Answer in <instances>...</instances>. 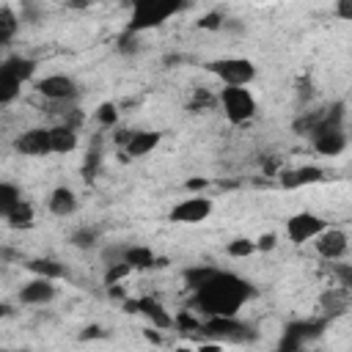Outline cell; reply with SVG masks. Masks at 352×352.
Listing matches in <instances>:
<instances>
[{
    "mask_svg": "<svg viewBox=\"0 0 352 352\" xmlns=\"http://www.w3.org/2000/svg\"><path fill=\"white\" fill-rule=\"evenodd\" d=\"M135 270L129 261H116V264H107L104 270V286H118L124 278H129Z\"/></svg>",
    "mask_w": 352,
    "mask_h": 352,
    "instance_id": "cell-28",
    "label": "cell"
},
{
    "mask_svg": "<svg viewBox=\"0 0 352 352\" xmlns=\"http://www.w3.org/2000/svg\"><path fill=\"white\" fill-rule=\"evenodd\" d=\"M96 242H99V231H96V228H88V226L72 231V236H69V245H74V248H80V250L96 248Z\"/></svg>",
    "mask_w": 352,
    "mask_h": 352,
    "instance_id": "cell-26",
    "label": "cell"
},
{
    "mask_svg": "<svg viewBox=\"0 0 352 352\" xmlns=\"http://www.w3.org/2000/svg\"><path fill=\"white\" fill-rule=\"evenodd\" d=\"M220 267H206V264H195V267H187L184 272H182V278H184V283L195 292V289H201L214 272H217Z\"/></svg>",
    "mask_w": 352,
    "mask_h": 352,
    "instance_id": "cell-23",
    "label": "cell"
},
{
    "mask_svg": "<svg viewBox=\"0 0 352 352\" xmlns=\"http://www.w3.org/2000/svg\"><path fill=\"white\" fill-rule=\"evenodd\" d=\"M77 206H80L77 192H74L72 187H66V184L55 187V190L50 192V198H47V209H50L55 217H72V214L77 212Z\"/></svg>",
    "mask_w": 352,
    "mask_h": 352,
    "instance_id": "cell-15",
    "label": "cell"
},
{
    "mask_svg": "<svg viewBox=\"0 0 352 352\" xmlns=\"http://www.w3.org/2000/svg\"><path fill=\"white\" fill-rule=\"evenodd\" d=\"M275 245H278V236H275V234H261V236L256 239V248H258L261 253H264V250H272Z\"/></svg>",
    "mask_w": 352,
    "mask_h": 352,
    "instance_id": "cell-33",
    "label": "cell"
},
{
    "mask_svg": "<svg viewBox=\"0 0 352 352\" xmlns=\"http://www.w3.org/2000/svg\"><path fill=\"white\" fill-rule=\"evenodd\" d=\"M124 261H129V264H132V270H148V267H162V264L157 261V256L151 253V248H146V245H126Z\"/></svg>",
    "mask_w": 352,
    "mask_h": 352,
    "instance_id": "cell-18",
    "label": "cell"
},
{
    "mask_svg": "<svg viewBox=\"0 0 352 352\" xmlns=\"http://www.w3.org/2000/svg\"><path fill=\"white\" fill-rule=\"evenodd\" d=\"M25 267H28L33 275H44V278H52V280H60V278L66 275L63 264L55 261V258H30V261H25Z\"/></svg>",
    "mask_w": 352,
    "mask_h": 352,
    "instance_id": "cell-20",
    "label": "cell"
},
{
    "mask_svg": "<svg viewBox=\"0 0 352 352\" xmlns=\"http://www.w3.org/2000/svg\"><path fill=\"white\" fill-rule=\"evenodd\" d=\"M220 22H223V16H220V11H214V14L201 16V19H198V28H204V30H214V28H220Z\"/></svg>",
    "mask_w": 352,
    "mask_h": 352,
    "instance_id": "cell-31",
    "label": "cell"
},
{
    "mask_svg": "<svg viewBox=\"0 0 352 352\" xmlns=\"http://www.w3.org/2000/svg\"><path fill=\"white\" fill-rule=\"evenodd\" d=\"M212 209L214 206H212V201L206 195H190V198H182L170 209L168 220L170 223H179V226H198V223H204L212 214Z\"/></svg>",
    "mask_w": 352,
    "mask_h": 352,
    "instance_id": "cell-8",
    "label": "cell"
},
{
    "mask_svg": "<svg viewBox=\"0 0 352 352\" xmlns=\"http://www.w3.org/2000/svg\"><path fill=\"white\" fill-rule=\"evenodd\" d=\"M50 138H52V154H72L80 143L77 129L69 124H55L50 126Z\"/></svg>",
    "mask_w": 352,
    "mask_h": 352,
    "instance_id": "cell-17",
    "label": "cell"
},
{
    "mask_svg": "<svg viewBox=\"0 0 352 352\" xmlns=\"http://www.w3.org/2000/svg\"><path fill=\"white\" fill-rule=\"evenodd\" d=\"M314 248L316 253L324 258V261H341L349 250V236L341 231V228H324L316 239H314Z\"/></svg>",
    "mask_w": 352,
    "mask_h": 352,
    "instance_id": "cell-11",
    "label": "cell"
},
{
    "mask_svg": "<svg viewBox=\"0 0 352 352\" xmlns=\"http://www.w3.org/2000/svg\"><path fill=\"white\" fill-rule=\"evenodd\" d=\"M126 311L143 314V316H146L148 322H154V327H160V330H165V327L173 324L170 314H168L157 300H151V297H143V300H126Z\"/></svg>",
    "mask_w": 352,
    "mask_h": 352,
    "instance_id": "cell-14",
    "label": "cell"
},
{
    "mask_svg": "<svg viewBox=\"0 0 352 352\" xmlns=\"http://www.w3.org/2000/svg\"><path fill=\"white\" fill-rule=\"evenodd\" d=\"M333 275L344 289L352 292V264H333Z\"/></svg>",
    "mask_w": 352,
    "mask_h": 352,
    "instance_id": "cell-30",
    "label": "cell"
},
{
    "mask_svg": "<svg viewBox=\"0 0 352 352\" xmlns=\"http://www.w3.org/2000/svg\"><path fill=\"white\" fill-rule=\"evenodd\" d=\"M349 300H352V292H349V289H344V286L338 283L336 289L324 292L319 302H322V308H324V311H341V308H346V305H349Z\"/></svg>",
    "mask_w": 352,
    "mask_h": 352,
    "instance_id": "cell-24",
    "label": "cell"
},
{
    "mask_svg": "<svg viewBox=\"0 0 352 352\" xmlns=\"http://www.w3.org/2000/svg\"><path fill=\"white\" fill-rule=\"evenodd\" d=\"M336 16L352 22V0H336Z\"/></svg>",
    "mask_w": 352,
    "mask_h": 352,
    "instance_id": "cell-32",
    "label": "cell"
},
{
    "mask_svg": "<svg viewBox=\"0 0 352 352\" xmlns=\"http://www.w3.org/2000/svg\"><path fill=\"white\" fill-rule=\"evenodd\" d=\"M55 297H58V286L52 278H44V275H36L19 289V302L25 305H50Z\"/></svg>",
    "mask_w": 352,
    "mask_h": 352,
    "instance_id": "cell-12",
    "label": "cell"
},
{
    "mask_svg": "<svg viewBox=\"0 0 352 352\" xmlns=\"http://www.w3.org/2000/svg\"><path fill=\"white\" fill-rule=\"evenodd\" d=\"M16 30H19V16H16V11H14L11 6H3V8H0V44L8 47V44L14 41Z\"/></svg>",
    "mask_w": 352,
    "mask_h": 352,
    "instance_id": "cell-21",
    "label": "cell"
},
{
    "mask_svg": "<svg viewBox=\"0 0 352 352\" xmlns=\"http://www.w3.org/2000/svg\"><path fill=\"white\" fill-rule=\"evenodd\" d=\"M14 151L22 157H47L52 154L50 126H30L14 138Z\"/></svg>",
    "mask_w": 352,
    "mask_h": 352,
    "instance_id": "cell-10",
    "label": "cell"
},
{
    "mask_svg": "<svg viewBox=\"0 0 352 352\" xmlns=\"http://www.w3.org/2000/svg\"><path fill=\"white\" fill-rule=\"evenodd\" d=\"M36 91L47 102H74L80 96V85L74 82V77H69L63 72L44 74L41 80H36Z\"/></svg>",
    "mask_w": 352,
    "mask_h": 352,
    "instance_id": "cell-6",
    "label": "cell"
},
{
    "mask_svg": "<svg viewBox=\"0 0 352 352\" xmlns=\"http://www.w3.org/2000/svg\"><path fill=\"white\" fill-rule=\"evenodd\" d=\"M226 250H228L231 258H245V256H253L258 248H256V239H250V236H236V239H231V242L226 245Z\"/></svg>",
    "mask_w": 352,
    "mask_h": 352,
    "instance_id": "cell-27",
    "label": "cell"
},
{
    "mask_svg": "<svg viewBox=\"0 0 352 352\" xmlns=\"http://www.w3.org/2000/svg\"><path fill=\"white\" fill-rule=\"evenodd\" d=\"M322 179H324V170L319 165H300V168L280 170V187L283 190H300L308 184H319Z\"/></svg>",
    "mask_w": 352,
    "mask_h": 352,
    "instance_id": "cell-13",
    "label": "cell"
},
{
    "mask_svg": "<svg viewBox=\"0 0 352 352\" xmlns=\"http://www.w3.org/2000/svg\"><path fill=\"white\" fill-rule=\"evenodd\" d=\"M19 91H22V80L14 72H8V69L0 66V104L8 107L19 96Z\"/></svg>",
    "mask_w": 352,
    "mask_h": 352,
    "instance_id": "cell-19",
    "label": "cell"
},
{
    "mask_svg": "<svg viewBox=\"0 0 352 352\" xmlns=\"http://www.w3.org/2000/svg\"><path fill=\"white\" fill-rule=\"evenodd\" d=\"M162 135L151 132V129H121V135H116V143L124 148L126 157H146L160 146Z\"/></svg>",
    "mask_w": 352,
    "mask_h": 352,
    "instance_id": "cell-9",
    "label": "cell"
},
{
    "mask_svg": "<svg viewBox=\"0 0 352 352\" xmlns=\"http://www.w3.org/2000/svg\"><path fill=\"white\" fill-rule=\"evenodd\" d=\"M0 66L8 69V72H14L22 82H28V80L36 74V60H33V58H25V55H8Z\"/></svg>",
    "mask_w": 352,
    "mask_h": 352,
    "instance_id": "cell-22",
    "label": "cell"
},
{
    "mask_svg": "<svg viewBox=\"0 0 352 352\" xmlns=\"http://www.w3.org/2000/svg\"><path fill=\"white\" fill-rule=\"evenodd\" d=\"M3 220H6V226L14 228V231H28V228L36 226V209H33L30 201L22 198L14 209H8V212L3 214Z\"/></svg>",
    "mask_w": 352,
    "mask_h": 352,
    "instance_id": "cell-16",
    "label": "cell"
},
{
    "mask_svg": "<svg viewBox=\"0 0 352 352\" xmlns=\"http://www.w3.org/2000/svg\"><path fill=\"white\" fill-rule=\"evenodd\" d=\"M217 104H220L226 121L234 124V126L248 124L256 116V110H258L248 85H223L220 94H217Z\"/></svg>",
    "mask_w": 352,
    "mask_h": 352,
    "instance_id": "cell-3",
    "label": "cell"
},
{
    "mask_svg": "<svg viewBox=\"0 0 352 352\" xmlns=\"http://www.w3.org/2000/svg\"><path fill=\"white\" fill-rule=\"evenodd\" d=\"M283 228H286V239L292 245H305V242H314L327 228V223L314 212H297V214L286 217Z\"/></svg>",
    "mask_w": 352,
    "mask_h": 352,
    "instance_id": "cell-5",
    "label": "cell"
},
{
    "mask_svg": "<svg viewBox=\"0 0 352 352\" xmlns=\"http://www.w3.org/2000/svg\"><path fill=\"white\" fill-rule=\"evenodd\" d=\"M201 187H206V179H190L187 182V190H201Z\"/></svg>",
    "mask_w": 352,
    "mask_h": 352,
    "instance_id": "cell-34",
    "label": "cell"
},
{
    "mask_svg": "<svg viewBox=\"0 0 352 352\" xmlns=\"http://www.w3.org/2000/svg\"><path fill=\"white\" fill-rule=\"evenodd\" d=\"M96 121L107 129V126H116L118 124V107L113 104V102H102L99 107H96Z\"/></svg>",
    "mask_w": 352,
    "mask_h": 352,
    "instance_id": "cell-29",
    "label": "cell"
},
{
    "mask_svg": "<svg viewBox=\"0 0 352 352\" xmlns=\"http://www.w3.org/2000/svg\"><path fill=\"white\" fill-rule=\"evenodd\" d=\"M187 6V0H132V11H129V22L126 30L129 33H146L154 28H162L168 19H173L182 8Z\"/></svg>",
    "mask_w": 352,
    "mask_h": 352,
    "instance_id": "cell-2",
    "label": "cell"
},
{
    "mask_svg": "<svg viewBox=\"0 0 352 352\" xmlns=\"http://www.w3.org/2000/svg\"><path fill=\"white\" fill-rule=\"evenodd\" d=\"M19 201H22V190L14 182H0V214L14 209Z\"/></svg>",
    "mask_w": 352,
    "mask_h": 352,
    "instance_id": "cell-25",
    "label": "cell"
},
{
    "mask_svg": "<svg viewBox=\"0 0 352 352\" xmlns=\"http://www.w3.org/2000/svg\"><path fill=\"white\" fill-rule=\"evenodd\" d=\"M201 330L206 336L217 338V341H234V344L253 338L250 327L245 322H239L236 316H206V322L201 324Z\"/></svg>",
    "mask_w": 352,
    "mask_h": 352,
    "instance_id": "cell-7",
    "label": "cell"
},
{
    "mask_svg": "<svg viewBox=\"0 0 352 352\" xmlns=\"http://www.w3.org/2000/svg\"><path fill=\"white\" fill-rule=\"evenodd\" d=\"M192 308L204 316H236L239 308L253 297V286L226 270H217L201 289L192 292Z\"/></svg>",
    "mask_w": 352,
    "mask_h": 352,
    "instance_id": "cell-1",
    "label": "cell"
},
{
    "mask_svg": "<svg viewBox=\"0 0 352 352\" xmlns=\"http://www.w3.org/2000/svg\"><path fill=\"white\" fill-rule=\"evenodd\" d=\"M204 69L209 74H214L223 85H250L256 80V63L250 58H239V55L214 58V60L204 63Z\"/></svg>",
    "mask_w": 352,
    "mask_h": 352,
    "instance_id": "cell-4",
    "label": "cell"
},
{
    "mask_svg": "<svg viewBox=\"0 0 352 352\" xmlns=\"http://www.w3.org/2000/svg\"><path fill=\"white\" fill-rule=\"evenodd\" d=\"M261 3H264V0H261Z\"/></svg>",
    "mask_w": 352,
    "mask_h": 352,
    "instance_id": "cell-35",
    "label": "cell"
}]
</instances>
